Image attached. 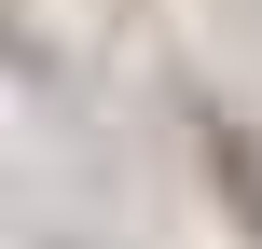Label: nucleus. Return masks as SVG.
I'll return each mask as SVG.
<instances>
[]
</instances>
